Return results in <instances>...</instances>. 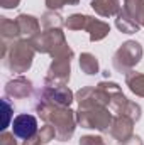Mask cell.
<instances>
[{"mask_svg":"<svg viewBox=\"0 0 144 145\" xmlns=\"http://www.w3.org/2000/svg\"><path fill=\"white\" fill-rule=\"evenodd\" d=\"M36 111L44 123H49L56 128V140L68 142L73 137L76 128V111H73L70 106H54L44 101H37Z\"/></svg>","mask_w":144,"mask_h":145,"instance_id":"6da1fadb","label":"cell"},{"mask_svg":"<svg viewBox=\"0 0 144 145\" xmlns=\"http://www.w3.org/2000/svg\"><path fill=\"white\" fill-rule=\"evenodd\" d=\"M29 42H31V46L34 47L36 52L49 54L53 59L66 57V56L73 57L75 56L73 49L66 42L63 29H44V31L37 32L34 37H31Z\"/></svg>","mask_w":144,"mask_h":145,"instance_id":"7a4b0ae2","label":"cell"},{"mask_svg":"<svg viewBox=\"0 0 144 145\" xmlns=\"http://www.w3.org/2000/svg\"><path fill=\"white\" fill-rule=\"evenodd\" d=\"M34 47L31 46L29 39H17L12 40V44L3 42L2 47V57H3V64L10 69L12 72H26L34 61Z\"/></svg>","mask_w":144,"mask_h":145,"instance_id":"3957f363","label":"cell"},{"mask_svg":"<svg viewBox=\"0 0 144 145\" xmlns=\"http://www.w3.org/2000/svg\"><path fill=\"white\" fill-rule=\"evenodd\" d=\"M112 120L114 115L108 106H88V108H78L76 111V123L81 128L108 132Z\"/></svg>","mask_w":144,"mask_h":145,"instance_id":"277c9868","label":"cell"},{"mask_svg":"<svg viewBox=\"0 0 144 145\" xmlns=\"http://www.w3.org/2000/svg\"><path fill=\"white\" fill-rule=\"evenodd\" d=\"M143 59V46L137 40H126L112 56V66L117 72L127 74Z\"/></svg>","mask_w":144,"mask_h":145,"instance_id":"5b68a950","label":"cell"},{"mask_svg":"<svg viewBox=\"0 0 144 145\" xmlns=\"http://www.w3.org/2000/svg\"><path fill=\"white\" fill-rule=\"evenodd\" d=\"M75 100L73 91L66 86H42L37 91V101H44L48 105H54V106H70Z\"/></svg>","mask_w":144,"mask_h":145,"instance_id":"8992f818","label":"cell"},{"mask_svg":"<svg viewBox=\"0 0 144 145\" xmlns=\"http://www.w3.org/2000/svg\"><path fill=\"white\" fill-rule=\"evenodd\" d=\"M71 59L73 57H70V56L53 59L49 69L46 72L44 84L46 86H63V84H68L70 76H71Z\"/></svg>","mask_w":144,"mask_h":145,"instance_id":"52a82bcc","label":"cell"},{"mask_svg":"<svg viewBox=\"0 0 144 145\" xmlns=\"http://www.w3.org/2000/svg\"><path fill=\"white\" fill-rule=\"evenodd\" d=\"M37 120L34 115L31 113H20L12 120V133L20 138V140H27L31 137L37 135Z\"/></svg>","mask_w":144,"mask_h":145,"instance_id":"ba28073f","label":"cell"},{"mask_svg":"<svg viewBox=\"0 0 144 145\" xmlns=\"http://www.w3.org/2000/svg\"><path fill=\"white\" fill-rule=\"evenodd\" d=\"M3 93L7 98H14V100H26V98H31L32 93H34V86H32V81L27 79L26 76H17L14 79H10L5 88H3Z\"/></svg>","mask_w":144,"mask_h":145,"instance_id":"9c48e42d","label":"cell"},{"mask_svg":"<svg viewBox=\"0 0 144 145\" xmlns=\"http://www.w3.org/2000/svg\"><path fill=\"white\" fill-rule=\"evenodd\" d=\"M134 123L136 121L127 115H115L112 120V125L108 128V133L112 138H115L120 144L134 135Z\"/></svg>","mask_w":144,"mask_h":145,"instance_id":"30bf717a","label":"cell"},{"mask_svg":"<svg viewBox=\"0 0 144 145\" xmlns=\"http://www.w3.org/2000/svg\"><path fill=\"white\" fill-rule=\"evenodd\" d=\"M19 31H20V37L22 39H31L34 37L37 32H41V22L37 20L34 15L29 14H19L15 17Z\"/></svg>","mask_w":144,"mask_h":145,"instance_id":"8fae6325","label":"cell"},{"mask_svg":"<svg viewBox=\"0 0 144 145\" xmlns=\"http://www.w3.org/2000/svg\"><path fill=\"white\" fill-rule=\"evenodd\" d=\"M85 31L88 32L90 42H98V40L105 39V37L110 34V25H108L107 22L100 20V19H95V17H90V15H88Z\"/></svg>","mask_w":144,"mask_h":145,"instance_id":"7c38bea8","label":"cell"},{"mask_svg":"<svg viewBox=\"0 0 144 145\" xmlns=\"http://www.w3.org/2000/svg\"><path fill=\"white\" fill-rule=\"evenodd\" d=\"M90 7L100 17H117L122 10L120 0H92Z\"/></svg>","mask_w":144,"mask_h":145,"instance_id":"4fadbf2b","label":"cell"},{"mask_svg":"<svg viewBox=\"0 0 144 145\" xmlns=\"http://www.w3.org/2000/svg\"><path fill=\"white\" fill-rule=\"evenodd\" d=\"M0 36L3 39V42L20 39V31H19L17 20H12L9 17H0Z\"/></svg>","mask_w":144,"mask_h":145,"instance_id":"5bb4252c","label":"cell"},{"mask_svg":"<svg viewBox=\"0 0 144 145\" xmlns=\"http://www.w3.org/2000/svg\"><path fill=\"white\" fill-rule=\"evenodd\" d=\"M115 27H117L122 34H136V32H139V29H141V25H139L127 12H124V10H120L119 15L115 17Z\"/></svg>","mask_w":144,"mask_h":145,"instance_id":"9a60e30c","label":"cell"},{"mask_svg":"<svg viewBox=\"0 0 144 145\" xmlns=\"http://www.w3.org/2000/svg\"><path fill=\"white\" fill-rule=\"evenodd\" d=\"M126 84L136 96L144 98V72H137L134 69L129 71L126 74Z\"/></svg>","mask_w":144,"mask_h":145,"instance_id":"2e32d148","label":"cell"},{"mask_svg":"<svg viewBox=\"0 0 144 145\" xmlns=\"http://www.w3.org/2000/svg\"><path fill=\"white\" fill-rule=\"evenodd\" d=\"M80 68L81 71L88 76H93L100 71V64H98V59L92 54V52H81L80 56Z\"/></svg>","mask_w":144,"mask_h":145,"instance_id":"e0dca14e","label":"cell"},{"mask_svg":"<svg viewBox=\"0 0 144 145\" xmlns=\"http://www.w3.org/2000/svg\"><path fill=\"white\" fill-rule=\"evenodd\" d=\"M41 25L42 29H61L65 25V20L56 10H48L41 15Z\"/></svg>","mask_w":144,"mask_h":145,"instance_id":"ac0fdd59","label":"cell"},{"mask_svg":"<svg viewBox=\"0 0 144 145\" xmlns=\"http://www.w3.org/2000/svg\"><path fill=\"white\" fill-rule=\"evenodd\" d=\"M87 19H88V15H83V14H71V15L65 20V27H66L68 31H85Z\"/></svg>","mask_w":144,"mask_h":145,"instance_id":"d6986e66","label":"cell"},{"mask_svg":"<svg viewBox=\"0 0 144 145\" xmlns=\"http://www.w3.org/2000/svg\"><path fill=\"white\" fill-rule=\"evenodd\" d=\"M37 137L41 138V142H42V144H49L51 140L58 138V133H56V128H54L53 125L44 123V125L41 127V130L37 132Z\"/></svg>","mask_w":144,"mask_h":145,"instance_id":"ffe728a7","label":"cell"},{"mask_svg":"<svg viewBox=\"0 0 144 145\" xmlns=\"http://www.w3.org/2000/svg\"><path fill=\"white\" fill-rule=\"evenodd\" d=\"M2 106H3V127H2V130L5 132V130H7V127H9V123H10V116H12L14 106L10 105V101H9V98H7V96L2 100Z\"/></svg>","mask_w":144,"mask_h":145,"instance_id":"44dd1931","label":"cell"},{"mask_svg":"<svg viewBox=\"0 0 144 145\" xmlns=\"http://www.w3.org/2000/svg\"><path fill=\"white\" fill-rule=\"evenodd\" d=\"M80 0H46V7L49 10H59L65 5H76Z\"/></svg>","mask_w":144,"mask_h":145,"instance_id":"7402d4cb","label":"cell"},{"mask_svg":"<svg viewBox=\"0 0 144 145\" xmlns=\"http://www.w3.org/2000/svg\"><path fill=\"white\" fill-rule=\"evenodd\" d=\"M126 115L131 116L134 121H139L141 120V115H143V110H141V106L136 101H129V106L126 110Z\"/></svg>","mask_w":144,"mask_h":145,"instance_id":"603a6c76","label":"cell"},{"mask_svg":"<svg viewBox=\"0 0 144 145\" xmlns=\"http://www.w3.org/2000/svg\"><path fill=\"white\" fill-rule=\"evenodd\" d=\"M80 145H107L98 135H83L80 138Z\"/></svg>","mask_w":144,"mask_h":145,"instance_id":"cb8c5ba5","label":"cell"},{"mask_svg":"<svg viewBox=\"0 0 144 145\" xmlns=\"http://www.w3.org/2000/svg\"><path fill=\"white\" fill-rule=\"evenodd\" d=\"M17 137L14 133H9V132H2L0 135V145H17Z\"/></svg>","mask_w":144,"mask_h":145,"instance_id":"d4e9b609","label":"cell"},{"mask_svg":"<svg viewBox=\"0 0 144 145\" xmlns=\"http://www.w3.org/2000/svg\"><path fill=\"white\" fill-rule=\"evenodd\" d=\"M119 145H144V144H143V140H141L139 135H132V137H129L127 140L120 142Z\"/></svg>","mask_w":144,"mask_h":145,"instance_id":"484cf974","label":"cell"},{"mask_svg":"<svg viewBox=\"0 0 144 145\" xmlns=\"http://www.w3.org/2000/svg\"><path fill=\"white\" fill-rule=\"evenodd\" d=\"M19 3H20V0H0V7H3V8H15V7H19Z\"/></svg>","mask_w":144,"mask_h":145,"instance_id":"4316f807","label":"cell"},{"mask_svg":"<svg viewBox=\"0 0 144 145\" xmlns=\"http://www.w3.org/2000/svg\"><path fill=\"white\" fill-rule=\"evenodd\" d=\"M22 145H44V144L41 142V138H39L37 135H34V137H31V138L24 140V144H22Z\"/></svg>","mask_w":144,"mask_h":145,"instance_id":"83f0119b","label":"cell"}]
</instances>
